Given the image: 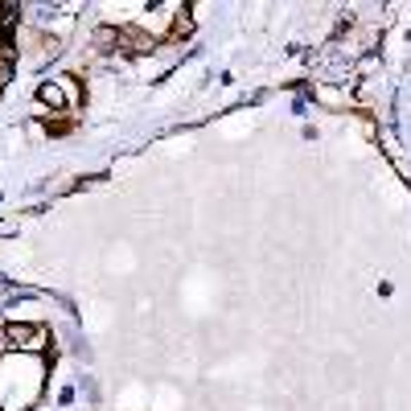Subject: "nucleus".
I'll use <instances>...</instances> for the list:
<instances>
[{
    "mask_svg": "<svg viewBox=\"0 0 411 411\" xmlns=\"http://www.w3.org/2000/svg\"><path fill=\"white\" fill-rule=\"evenodd\" d=\"M8 333V345H21V350H46V333L37 325H13L4 329Z\"/></svg>",
    "mask_w": 411,
    "mask_h": 411,
    "instance_id": "1",
    "label": "nucleus"
}]
</instances>
